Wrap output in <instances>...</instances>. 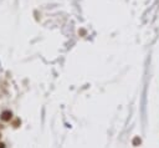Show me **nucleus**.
I'll return each mask as SVG.
<instances>
[{
    "label": "nucleus",
    "mask_w": 159,
    "mask_h": 148,
    "mask_svg": "<svg viewBox=\"0 0 159 148\" xmlns=\"http://www.w3.org/2000/svg\"><path fill=\"white\" fill-rule=\"evenodd\" d=\"M0 148H4V144L3 143H0Z\"/></svg>",
    "instance_id": "f03ea898"
},
{
    "label": "nucleus",
    "mask_w": 159,
    "mask_h": 148,
    "mask_svg": "<svg viewBox=\"0 0 159 148\" xmlns=\"http://www.w3.org/2000/svg\"><path fill=\"white\" fill-rule=\"evenodd\" d=\"M10 118H11V112H9V111L3 112V114H2V120H4V121H9Z\"/></svg>",
    "instance_id": "f257e3e1"
}]
</instances>
